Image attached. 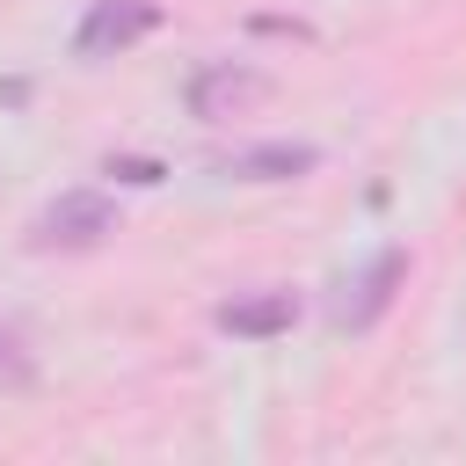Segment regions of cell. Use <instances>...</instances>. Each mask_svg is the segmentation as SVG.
I'll return each mask as SVG.
<instances>
[{"label": "cell", "mask_w": 466, "mask_h": 466, "mask_svg": "<svg viewBox=\"0 0 466 466\" xmlns=\"http://www.w3.org/2000/svg\"><path fill=\"white\" fill-rule=\"evenodd\" d=\"M299 320V299L291 291H248V299H226L218 306V328L226 335H284Z\"/></svg>", "instance_id": "obj_5"}, {"label": "cell", "mask_w": 466, "mask_h": 466, "mask_svg": "<svg viewBox=\"0 0 466 466\" xmlns=\"http://www.w3.org/2000/svg\"><path fill=\"white\" fill-rule=\"evenodd\" d=\"M269 95V73H255V66H233V58H218V66H204L197 80H189V109L204 116V124H218V116H240V109H255Z\"/></svg>", "instance_id": "obj_1"}, {"label": "cell", "mask_w": 466, "mask_h": 466, "mask_svg": "<svg viewBox=\"0 0 466 466\" xmlns=\"http://www.w3.org/2000/svg\"><path fill=\"white\" fill-rule=\"evenodd\" d=\"M102 233H109V197H95V189H73L36 218V248H87Z\"/></svg>", "instance_id": "obj_3"}, {"label": "cell", "mask_w": 466, "mask_h": 466, "mask_svg": "<svg viewBox=\"0 0 466 466\" xmlns=\"http://www.w3.org/2000/svg\"><path fill=\"white\" fill-rule=\"evenodd\" d=\"M109 175H124V182H160L153 160H109Z\"/></svg>", "instance_id": "obj_7"}, {"label": "cell", "mask_w": 466, "mask_h": 466, "mask_svg": "<svg viewBox=\"0 0 466 466\" xmlns=\"http://www.w3.org/2000/svg\"><path fill=\"white\" fill-rule=\"evenodd\" d=\"M400 277H408V255H400V248H386V255H379V262H371V269L335 299V320H342V328H371V320L386 313V299H393V284H400Z\"/></svg>", "instance_id": "obj_4"}, {"label": "cell", "mask_w": 466, "mask_h": 466, "mask_svg": "<svg viewBox=\"0 0 466 466\" xmlns=\"http://www.w3.org/2000/svg\"><path fill=\"white\" fill-rule=\"evenodd\" d=\"M313 160H320L313 146L277 138V146H248V153H233V160H226V175H248V182H291V175H306Z\"/></svg>", "instance_id": "obj_6"}, {"label": "cell", "mask_w": 466, "mask_h": 466, "mask_svg": "<svg viewBox=\"0 0 466 466\" xmlns=\"http://www.w3.org/2000/svg\"><path fill=\"white\" fill-rule=\"evenodd\" d=\"M0 371H22V342H15L7 328H0Z\"/></svg>", "instance_id": "obj_8"}, {"label": "cell", "mask_w": 466, "mask_h": 466, "mask_svg": "<svg viewBox=\"0 0 466 466\" xmlns=\"http://www.w3.org/2000/svg\"><path fill=\"white\" fill-rule=\"evenodd\" d=\"M153 29H160V7L153 0H95L73 44H80V58H109V51H124V44L153 36Z\"/></svg>", "instance_id": "obj_2"}]
</instances>
